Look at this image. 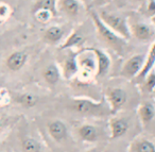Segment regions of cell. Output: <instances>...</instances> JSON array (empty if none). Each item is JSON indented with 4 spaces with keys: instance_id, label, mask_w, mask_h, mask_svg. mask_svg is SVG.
I'll return each mask as SVG.
<instances>
[{
    "instance_id": "6da1fadb",
    "label": "cell",
    "mask_w": 155,
    "mask_h": 152,
    "mask_svg": "<svg viewBox=\"0 0 155 152\" xmlns=\"http://www.w3.org/2000/svg\"><path fill=\"white\" fill-rule=\"evenodd\" d=\"M68 109L74 114L85 117L103 118L113 116L112 110L105 98L96 101L86 97H74L69 101Z\"/></svg>"
},
{
    "instance_id": "7a4b0ae2",
    "label": "cell",
    "mask_w": 155,
    "mask_h": 152,
    "mask_svg": "<svg viewBox=\"0 0 155 152\" xmlns=\"http://www.w3.org/2000/svg\"><path fill=\"white\" fill-rule=\"evenodd\" d=\"M89 16H91V20H93V24L95 26V29L97 31L99 39L106 46H108L113 51L116 52L118 56H122L124 53L127 41H125L124 39L119 36L114 31L110 30L107 26H105L104 22L101 20V18L99 17L98 12L96 10H91L89 11Z\"/></svg>"
},
{
    "instance_id": "3957f363",
    "label": "cell",
    "mask_w": 155,
    "mask_h": 152,
    "mask_svg": "<svg viewBox=\"0 0 155 152\" xmlns=\"http://www.w3.org/2000/svg\"><path fill=\"white\" fill-rule=\"evenodd\" d=\"M77 61L79 65L78 79L85 84L89 83L96 77L97 73V61L91 48H87L77 53Z\"/></svg>"
},
{
    "instance_id": "277c9868",
    "label": "cell",
    "mask_w": 155,
    "mask_h": 152,
    "mask_svg": "<svg viewBox=\"0 0 155 152\" xmlns=\"http://www.w3.org/2000/svg\"><path fill=\"white\" fill-rule=\"evenodd\" d=\"M99 17L104 22L105 26H107L110 30L114 31L116 34L124 39L125 41H129L131 39V30H130V24L124 16L118 15L115 13H110L107 11H100L98 13Z\"/></svg>"
},
{
    "instance_id": "5b68a950",
    "label": "cell",
    "mask_w": 155,
    "mask_h": 152,
    "mask_svg": "<svg viewBox=\"0 0 155 152\" xmlns=\"http://www.w3.org/2000/svg\"><path fill=\"white\" fill-rule=\"evenodd\" d=\"M104 98L110 105L113 115H115L127 105L129 96H127V92L123 87L114 86L106 90Z\"/></svg>"
},
{
    "instance_id": "8992f818",
    "label": "cell",
    "mask_w": 155,
    "mask_h": 152,
    "mask_svg": "<svg viewBox=\"0 0 155 152\" xmlns=\"http://www.w3.org/2000/svg\"><path fill=\"white\" fill-rule=\"evenodd\" d=\"M144 61H146L144 54L132 56L124 62L122 68H121L120 76L127 80H135L143 67Z\"/></svg>"
},
{
    "instance_id": "52a82bcc",
    "label": "cell",
    "mask_w": 155,
    "mask_h": 152,
    "mask_svg": "<svg viewBox=\"0 0 155 152\" xmlns=\"http://www.w3.org/2000/svg\"><path fill=\"white\" fill-rule=\"evenodd\" d=\"M131 35L140 42H151L155 37V27L146 22H134L130 25Z\"/></svg>"
},
{
    "instance_id": "ba28073f",
    "label": "cell",
    "mask_w": 155,
    "mask_h": 152,
    "mask_svg": "<svg viewBox=\"0 0 155 152\" xmlns=\"http://www.w3.org/2000/svg\"><path fill=\"white\" fill-rule=\"evenodd\" d=\"M83 5H84L81 2V0H56L58 14L61 13L70 18L80 15Z\"/></svg>"
},
{
    "instance_id": "9c48e42d",
    "label": "cell",
    "mask_w": 155,
    "mask_h": 152,
    "mask_svg": "<svg viewBox=\"0 0 155 152\" xmlns=\"http://www.w3.org/2000/svg\"><path fill=\"white\" fill-rule=\"evenodd\" d=\"M110 138L117 139L124 136L130 130V119L123 116H110Z\"/></svg>"
},
{
    "instance_id": "30bf717a",
    "label": "cell",
    "mask_w": 155,
    "mask_h": 152,
    "mask_svg": "<svg viewBox=\"0 0 155 152\" xmlns=\"http://www.w3.org/2000/svg\"><path fill=\"white\" fill-rule=\"evenodd\" d=\"M78 137L84 143H97L101 138V133L97 126L93 123H83L77 129Z\"/></svg>"
},
{
    "instance_id": "8fae6325",
    "label": "cell",
    "mask_w": 155,
    "mask_h": 152,
    "mask_svg": "<svg viewBox=\"0 0 155 152\" xmlns=\"http://www.w3.org/2000/svg\"><path fill=\"white\" fill-rule=\"evenodd\" d=\"M61 73H62V77L66 80H71L77 77L79 73L77 54L70 53L63 60L61 64Z\"/></svg>"
},
{
    "instance_id": "7c38bea8",
    "label": "cell",
    "mask_w": 155,
    "mask_h": 152,
    "mask_svg": "<svg viewBox=\"0 0 155 152\" xmlns=\"http://www.w3.org/2000/svg\"><path fill=\"white\" fill-rule=\"evenodd\" d=\"M48 133L56 143H63L68 137V129L62 120H52L48 123Z\"/></svg>"
},
{
    "instance_id": "4fadbf2b",
    "label": "cell",
    "mask_w": 155,
    "mask_h": 152,
    "mask_svg": "<svg viewBox=\"0 0 155 152\" xmlns=\"http://www.w3.org/2000/svg\"><path fill=\"white\" fill-rule=\"evenodd\" d=\"M96 56V61H97V73H96V77H104L106 73L110 71V65H112V61L110 58L105 51L98 48H91Z\"/></svg>"
},
{
    "instance_id": "5bb4252c",
    "label": "cell",
    "mask_w": 155,
    "mask_h": 152,
    "mask_svg": "<svg viewBox=\"0 0 155 152\" xmlns=\"http://www.w3.org/2000/svg\"><path fill=\"white\" fill-rule=\"evenodd\" d=\"M29 56L22 50H17L10 54L5 60V65L11 71H19L28 62Z\"/></svg>"
},
{
    "instance_id": "9a60e30c",
    "label": "cell",
    "mask_w": 155,
    "mask_h": 152,
    "mask_svg": "<svg viewBox=\"0 0 155 152\" xmlns=\"http://www.w3.org/2000/svg\"><path fill=\"white\" fill-rule=\"evenodd\" d=\"M65 36V31L62 27L56 26H50L44 31V41L46 43L50 44V45H56V44H60L63 41Z\"/></svg>"
},
{
    "instance_id": "2e32d148",
    "label": "cell",
    "mask_w": 155,
    "mask_h": 152,
    "mask_svg": "<svg viewBox=\"0 0 155 152\" xmlns=\"http://www.w3.org/2000/svg\"><path fill=\"white\" fill-rule=\"evenodd\" d=\"M127 152H155V143L144 137H137L130 144Z\"/></svg>"
},
{
    "instance_id": "e0dca14e",
    "label": "cell",
    "mask_w": 155,
    "mask_h": 152,
    "mask_svg": "<svg viewBox=\"0 0 155 152\" xmlns=\"http://www.w3.org/2000/svg\"><path fill=\"white\" fill-rule=\"evenodd\" d=\"M154 66H155V41L153 42L150 49H149L148 54H147V56H146V61H144L143 67H142L140 73L136 77V79H135L136 82L141 83V82L143 81L144 77H146L152 69H154Z\"/></svg>"
},
{
    "instance_id": "ac0fdd59",
    "label": "cell",
    "mask_w": 155,
    "mask_h": 152,
    "mask_svg": "<svg viewBox=\"0 0 155 152\" xmlns=\"http://www.w3.org/2000/svg\"><path fill=\"white\" fill-rule=\"evenodd\" d=\"M43 78L46 83L49 85H56L62 78V73H61V68L58 67V65H56L55 63L47 65L43 71Z\"/></svg>"
},
{
    "instance_id": "d6986e66",
    "label": "cell",
    "mask_w": 155,
    "mask_h": 152,
    "mask_svg": "<svg viewBox=\"0 0 155 152\" xmlns=\"http://www.w3.org/2000/svg\"><path fill=\"white\" fill-rule=\"evenodd\" d=\"M138 117L143 126H147L155 118V106L151 102H143L138 107Z\"/></svg>"
},
{
    "instance_id": "ffe728a7",
    "label": "cell",
    "mask_w": 155,
    "mask_h": 152,
    "mask_svg": "<svg viewBox=\"0 0 155 152\" xmlns=\"http://www.w3.org/2000/svg\"><path fill=\"white\" fill-rule=\"evenodd\" d=\"M85 37L78 31H72L68 36L65 39L63 44L61 45V49H72V48L81 47L84 44Z\"/></svg>"
},
{
    "instance_id": "44dd1931",
    "label": "cell",
    "mask_w": 155,
    "mask_h": 152,
    "mask_svg": "<svg viewBox=\"0 0 155 152\" xmlns=\"http://www.w3.org/2000/svg\"><path fill=\"white\" fill-rule=\"evenodd\" d=\"M32 13H33V16H34L35 20L37 22L41 25H46L52 20L54 17L58 16V14H55L54 12H52L51 10H48V9H35V10H32Z\"/></svg>"
},
{
    "instance_id": "7402d4cb",
    "label": "cell",
    "mask_w": 155,
    "mask_h": 152,
    "mask_svg": "<svg viewBox=\"0 0 155 152\" xmlns=\"http://www.w3.org/2000/svg\"><path fill=\"white\" fill-rule=\"evenodd\" d=\"M37 101H38V97L31 93H24L16 97V102L25 107H29V109L35 106L37 104Z\"/></svg>"
},
{
    "instance_id": "603a6c76",
    "label": "cell",
    "mask_w": 155,
    "mask_h": 152,
    "mask_svg": "<svg viewBox=\"0 0 155 152\" xmlns=\"http://www.w3.org/2000/svg\"><path fill=\"white\" fill-rule=\"evenodd\" d=\"M22 152H41V146L32 137H24L21 139Z\"/></svg>"
},
{
    "instance_id": "cb8c5ba5",
    "label": "cell",
    "mask_w": 155,
    "mask_h": 152,
    "mask_svg": "<svg viewBox=\"0 0 155 152\" xmlns=\"http://www.w3.org/2000/svg\"><path fill=\"white\" fill-rule=\"evenodd\" d=\"M143 88L148 93H153L155 90V69H152L148 75L144 77L143 81L141 82Z\"/></svg>"
},
{
    "instance_id": "d4e9b609",
    "label": "cell",
    "mask_w": 155,
    "mask_h": 152,
    "mask_svg": "<svg viewBox=\"0 0 155 152\" xmlns=\"http://www.w3.org/2000/svg\"><path fill=\"white\" fill-rule=\"evenodd\" d=\"M12 15V8L8 3L0 2V22H5Z\"/></svg>"
},
{
    "instance_id": "484cf974",
    "label": "cell",
    "mask_w": 155,
    "mask_h": 152,
    "mask_svg": "<svg viewBox=\"0 0 155 152\" xmlns=\"http://www.w3.org/2000/svg\"><path fill=\"white\" fill-rule=\"evenodd\" d=\"M113 0H93V2H91L89 8H102L104 5L110 3Z\"/></svg>"
},
{
    "instance_id": "4316f807",
    "label": "cell",
    "mask_w": 155,
    "mask_h": 152,
    "mask_svg": "<svg viewBox=\"0 0 155 152\" xmlns=\"http://www.w3.org/2000/svg\"><path fill=\"white\" fill-rule=\"evenodd\" d=\"M9 101V95L7 90H0V103H7Z\"/></svg>"
},
{
    "instance_id": "83f0119b",
    "label": "cell",
    "mask_w": 155,
    "mask_h": 152,
    "mask_svg": "<svg viewBox=\"0 0 155 152\" xmlns=\"http://www.w3.org/2000/svg\"><path fill=\"white\" fill-rule=\"evenodd\" d=\"M81 2L83 3L84 5H87V7H91V2H93V0H81Z\"/></svg>"
},
{
    "instance_id": "f1b7e54d",
    "label": "cell",
    "mask_w": 155,
    "mask_h": 152,
    "mask_svg": "<svg viewBox=\"0 0 155 152\" xmlns=\"http://www.w3.org/2000/svg\"><path fill=\"white\" fill-rule=\"evenodd\" d=\"M136 1H138V2H143V1H147V0H136Z\"/></svg>"
},
{
    "instance_id": "f546056e",
    "label": "cell",
    "mask_w": 155,
    "mask_h": 152,
    "mask_svg": "<svg viewBox=\"0 0 155 152\" xmlns=\"http://www.w3.org/2000/svg\"><path fill=\"white\" fill-rule=\"evenodd\" d=\"M152 94H153V97H154V99H155V90H153V93H152Z\"/></svg>"
},
{
    "instance_id": "4dcf8cb0",
    "label": "cell",
    "mask_w": 155,
    "mask_h": 152,
    "mask_svg": "<svg viewBox=\"0 0 155 152\" xmlns=\"http://www.w3.org/2000/svg\"><path fill=\"white\" fill-rule=\"evenodd\" d=\"M89 152H99V151H98V150L96 149V150H93V151H89Z\"/></svg>"
},
{
    "instance_id": "1f68e13d",
    "label": "cell",
    "mask_w": 155,
    "mask_h": 152,
    "mask_svg": "<svg viewBox=\"0 0 155 152\" xmlns=\"http://www.w3.org/2000/svg\"><path fill=\"white\" fill-rule=\"evenodd\" d=\"M1 127H2V123H1V121H0V129H1Z\"/></svg>"
},
{
    "instance_id": "d6a6232c",
    "label": "cell",
    "mask_w": 155,
    "mask_h": 152,
    "mask_svg": "<svg viewBox=\"0 0 155 152\" xmlns=\"http://www.w3.org/2000/svg\"><path fill=\"white\" fill-rule=\"evenodd\" d=\"M104 152H107V151H104Z\"/></svg>"
},
{
    "instance_id": "836d02e7",
    "label": "cell",
    "mask_w": 155,
    "mask_h": 152,
    "mask_svg": "<svg viewBox=\"0 0 155 152\" xmlns=\"http://www.w3.org/2000/svg\"><path fill=\"white\" fill-rule=\"evenodd\" d=\"M154 69H155V66H154Z\"/></svg>"
}]
</instances>
